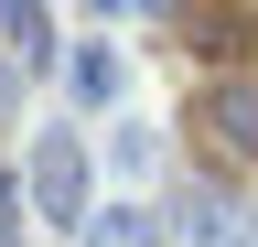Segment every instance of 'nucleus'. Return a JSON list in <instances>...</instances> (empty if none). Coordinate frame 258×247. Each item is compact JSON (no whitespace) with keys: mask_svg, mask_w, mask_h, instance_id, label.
I'll return each mask as SVG.
<instances>
[{"mask_svg":"<svg viewBox=\"0 0 258 247\" xmlns=\"http://www.w3.org/2000/svg\"><path fill=\"white\" fill-rule=\"evenodd\" d=\"M0 108H11V65H0Z\"/></svg>","mask_w":258,"mask_h":247,"instance_id":"obj_6","label":"nucleus"},{"mask_svg":"<svg viewBox=\"0 0 258 247\" xmlns=\"http://www.w3.org/2000/svg\"><path fill=\"white\" fill-rule=\"evenodd\" d=\"M11 215H22V183H11V172H0V236H11Z\"/></svg>","mask_w":258,"mask_h":247,"instance_id":"obj_5","label":"nucleus"},{"mask_svg":"<svg viewBox=\"0 0 258 247\" xmlns=\"http://www.w3.org/2000/svg\"><path fill=\"white\" fill-rule=\"evenodd\" d=\"M194 140H205L215 161L258 172V86H205V97H194Z\"/></svg>","mask_w":258,"mask_h":247,"instance_id":"obj_1","label":"nucleus"},{"mask_svg":"<svg viewBox=\"0 0 258 247\" xmlns=\"http://www.w3.org/2000/svg\"><path fill=\"white\" fill-rule=\"evenodd\" d=\"M247 0H183V43L194 54H247Z\"/></svg>","mask_w":258,"mask_h":247,"instance_id":"obj_3","label":"nucleus"},{"mask_svg":"<svg viewBox=\"0 0 258 247\" xmlns=\"http://www.w3.org/2000/svg\"><path fill=\"white\" fill-rule=\"evenodd\" d=\"M0 43H11V65H54V33H43V0H0Z\"/></svg>","mask_w":258,"mask_h":247,"instance_id":"obj_4","label":"nucleus"},{"mask_svg":"<svg viewBox=\"0 0 258 247\" xmlns=\"http://www.w3.org/2000/svg\"><path fill=\"white\" fill-rule=\"evenodd\" d=\"M32 204H43L54 226H76V215H86V150L64 140V129L43 140V161H32Z\"/></svg>","mask_w":258,"mask_h":247,"instance_id":"obj_2","label":"nucleus"}]
</instances>
